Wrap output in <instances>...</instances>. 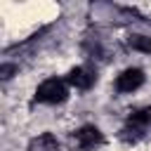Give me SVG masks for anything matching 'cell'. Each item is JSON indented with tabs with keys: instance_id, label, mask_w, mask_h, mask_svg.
<instances>
[{
	"instance_id": "cell-1",
	"label": "cell",
	"mask_w": 151,
	"mask_h": 151,
	"mask_svg": "<svg viewBox=\"0 0 151 151\" xmlns=\"http://www.w3.org/2000/svg\"><path fill=\"white\" fill-rule=\"evenodd\" d=\"M68 99V87L59 78H47L35 90V101L40 104H61Z\"/></svg>"
},
{
	"instance_id": "cell-2",
	"label": "cell",
	"mask_w": 151,
	"mask_h": 151,
	"mask_svg": "<svg viewBox=\"0 0 151 151\" xmlns=\"http://www.w3.org/2000/svg\"><path fill=\"white\" fill-rule=\"evenodd\" d=\"M73 142H76L80 149H94V146L104 144V134H101V130L94 127V125H83L80 130L73 132Z\"/></svg>"
},
{
	"instance_id": "cell-3",
	"label": "cell",
	"mask_w": 151,
	"mask_h": 151,
	"mask_svg": "<svg viewBox=\"0 0 151 151\" xmlns=\"http://www.w3.org/2000/svg\"><path fill=\"white\" fill-rule=\"evenodd\" d=\"M142 85H144V71L142 68H125L116 78V90L118 92H134Z\"/></svg>"
},
{
	"instance_id": "cell-4",
	"label": "cell",
	"mask_w": 151,
	"mask_h": 151,
	"mask_svg": "<svg viewBox=\"0 0 151 151\" xmlns=\"http://www.w3.org/2000/svg\"><path fill=\"white\" fill-rule=\"evenodd\" d=\"M94 80H97L94 71H90V68H85V66H76V68H71L68 76H66V83L73 85L76 90H90V87L94 85Z\"/></svg>"
},
{
	"instance_id": "cell-5",
	"label": "cell",
	"mask_w": 151,
	"mask_h": 151,
	"mask_svg": "<svg viewBox=\"0 0 151 151\" xmlns=\"http://www.w3.org/2000/svg\"><path fill=\"white\" fill-rule=\"evenodd\" d=\"M28 151H59V139L52 132H42L28 142Z\"/></svg>"
},
{
	"instance_id": "cell-6",
	"label": "cell",
	"mask_w": 151,
	"mask_h": 151,
	"mask_svg": "<svg viewBox=\"0 0 151 151\" xmlns=\"http://www.w3.org/2000/svg\"><path fill=\"white\" fill-rule=\"evenodd\" d=\"M127 125H132V127H151V106H146V109H139V111H132L130 116H127Z\"/></svg>"
},
{
	"instance_id": "cell-7",
	"label": "cell",
	"mask_w": 151,
	"mask_h": 151,
	"mask_svg": "<svg viewBox=\"0 0 151 151\" xmlns=\"http://www.w3.org/2000/svg\"><path fill=\"white\" fill-rule=\"evenodd\" d=\"M127 42H130V47L137 50V52H151V38H149V35H139V33H134V35L127 38Z\"/></svg>"
},
{
	"instance_id": "cell-8",
	"label": "cell",
	"mask_w": 151,
	"mask_h": 151,
	"mask_svg": "<svg viewBox=\"0 0 151 151\" xmlns=\"http://www.w3.org/2000/svg\"><path fill=\"white\" fill-rule=\"evenodd\" d=\"M142 134H144V132H142L139 127H132V125H127V127H123V130L118 132V137H120L123 142H132V144H134V142H139V139H142Z\"/></svg>"
},
{
	"instance_id": "cell-9",
	"label": "cell",
	"mask_w": 151,
	"mask_h": 151,
	"mask_svg": "<svg viewBox=\"0 0 151 151\" xmlns=\"http://www.w3.org/2000/svg\"><path fill=\"white\" fill-rule=\"evenodd\" d=\"M12 71H14V66H12V64H2V66H0V76H2L5 80L9 78V73H12Z\"/></svg>"
}]
</instances>
